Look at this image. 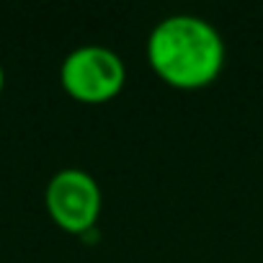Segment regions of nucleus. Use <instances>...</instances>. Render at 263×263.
<instances>
[{"label": "nucleus", "instance_id": "f257e3e1", "mask_svg": "<svg viewBox=\"0 0 263 263\" xmlns=\"http://www.w3.org/2000/svg\"><path fill=\"white\" fill-rule=\"evenodd\" d=\"M147 60L168 85L183 90L204 88L224 67V39L201 16H165L150 31Z\"/></svg>", "mask_w": 263, "mask_h": 263}, {"label": "nucleus", "instance_id": "f03ea898", "mask_svg": "<svg viewBox=\"0 0 263 263\" xmlns=\"http://www.w3.org/2000/svg\"><path fill=\"white\" fill-rule=\"evenodd\" d=\"M62 88L85 103H101L114 98L126 80L124 60L103 44H80L60 65Z\"/></svg>", "mask_w": 263, "mask_h": 263}, {"label": "nucleus", "instance_id": "7ed1b4c3", "mask_svg": "<svg viewBox=\"0 0 263 263\" xmlns=\"http://www.w3.org/2000/svg\"><path fill=\"white\" fill-rule=\"evenodd\" d=\"M44 199H47V212L52 214V219L62 230L75 232V235L93 230L101 214V204H103L98 181L78 165H67L57 171L47 183Z\"/></svg>", "mask_w": 263, "mask_h": 263}, {"label": "nucleus", "instance_id": "20e7f679", "mask_svg": "<svg viewBox=\"0 0 263 263\" xmlns=\"http://www.w3.org/2000/svg\"><path fill=\"white\" fill-rule=\"evenodd\" d=\"M3 85H6V70H3V65H0V93H3Z\"/></svg>", "mask_w": 263, "mask_h": 263}]
</instances>
